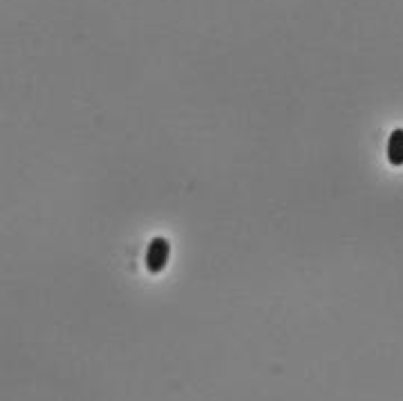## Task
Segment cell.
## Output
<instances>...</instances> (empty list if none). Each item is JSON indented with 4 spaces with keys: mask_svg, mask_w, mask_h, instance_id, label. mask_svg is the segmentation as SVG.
<instances>
[{
    "mask_svg": "<svg viewBox=\"0 0 403 401\" xmlns=\"http://www.w3.org/2000/svg\"><path fill=\"white\" fill-rule=\"evenodd\" d=\"M169 254H171V246L166 238H152V242L148 244V251H146V265L152 274H157L166 267L169 263Z\"/></svg>",
    "mask_w": 403,
    "mask_h": 401,
    "instance_id": "1",
    "label": "cell"
},
{
    "mask_svg": "<svg viewBox=\"0 0 403 401\" xmlns=\"http://www.w3.org/2000/svg\"><path fill=\"white\" fill-rule=\"evenodd\" d=\"M388 162L392 166H403V128L392 131L388 139Z\"/></svg>",
    "mask_w": 403,
    "mask_h": 401,
    "instance_id": "2",
    "label": "cell"
}]
</instances>
